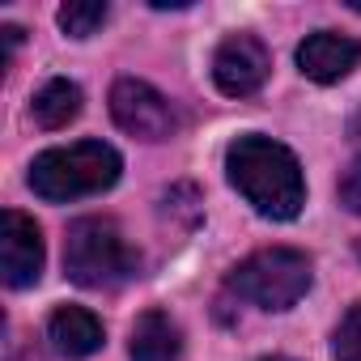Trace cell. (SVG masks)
Masks as SVG:
<instances>
[{
  "instance_id": "3957f363",
  "label": "cell",
  "mask_w": 361,
  "mask_h": 361,
  "mask_svg": "<svg viewBox=\"0 0 361 361\" xmlns=\"http://www.w3.org/2000/svg\"><path fill=\"white\" fill-rule=\"evenodd\" d=\"M64 272L85 289L119 285L136 272V251L111 217H81L68 226L64 238Z\"/></svg>"
},
{
  "instance_id": "ba28073f",
  "label": "cell",
  "mask_w": 361,
  "mask_h": 361,
  "mask_svg": "<svg viewBox=\"0 0 361 361\" xmlns=\"http://www.w3.org/2000/svg\"><path fill=\"white\" fill-rule=\"evenodd\" d=\"M357 64H361V43L348 35H336V30H314L298 47V68L319 85L344 81Z\"/></svg>"
},
{
  "instance_id": "6da1fadb",
  "label": "cell",
  "mask_w": 361,
  "mask_h": 361,
  "mask_svg": "<svg viewBox=\"0 0 361 361\" xmlns=\"http://www.w3.org/2000/svg\"><path fill=\"white\" fill-rule=\"evenodd\" d=\"M226 174L238 196L268 221H293L306 204V183L298 157L272 136H238L226 149Z\"/></svg>"
},
{
  "instance_id": "30bf717a",
  "label": "cell",
  "mask_w": 361,
  "mask_h": 361,
  "mask_svg": "<svg viewBox=\"0 0 361 361\" xmlns=\"http://www.w3.org/2000/svg\"><path fill=\"white\" fill-rule=\"evenodd\" d=\"M128 353H132V361H178V357H183V336H178V323L166 310H145L132 323Z\"/></svg>"
},
{
  "instance_id": "8fae6325",
  "label": "cell",
  "mask_w": 361,
  "mask_h": 361,
  "mask_svg": "<svg viewBox=\"0 0 361 361\" xmlns=\"http://www.w3.org/2000/svg\"><path fill=\"white\" fill-rule=\"evenodd\" d=\"M77 115H81V85H73V81H64V77L47 81V85L35 94V102H30V119H35L39 128H47V132L68 128Z\"/></svg>"
},
{
  "instance_id": "9a60e30c",
  "label": "cell",
  "mask_w": 361,
  "mask_h": 361,
  "mask_svg": "<svg viewBox=\"0 0 361 361\" xmlns=\"http://www.w3.org/2000/svg\"><path fill=\"white\" fill-rule=\"evenodd\" d=\"M264 361H289V357H264Z\"/></svg>"
},
{
  "instance_id": "52a82bcc",
  "label": "cell",
  "mask_w": 361,
  "mask_h": 361,
  "mask_svg": "<svg viewBox=\"0 0 361 361\" xmlns=\"http://www.w3.org/2000/svg\"><path fill=\"white\" fill-rule=\"evenodd\" d=\"M0 268H5L9 289H26L43 276V234L18 209L0 217Z\"/></svg>"
},
{
  "instance_id": "7a4b0ae2",
  "label": "cell",
  "mask_w": 361,
  "mask_h": 361,
  "mask_svg": "<svg viewBox=\"0 0 361 361\" xmlns=\"http://www.w3.org/2000/svg\"><path fill=\"white\" fill-rule=\"evenodd\" d=\"M119 153L102 140H77V145H60L35 157L30 166V188L35 196L64 204V200H81V196H98L106 188L119 183Z\"/></svg>"
},
{
  "instance_id": "8992f818",
  "label": "cell",
  "mask_w": 361,
  "mask_h": 361,
  "mask_svg": "<svg viewBox=\"0 0 361 361\" xmlns=\"http://www.w3.org/2000/svg\"><path fill=\"white\" fill-rule=\"evenodd\" d=\"M268 73H272V56H268L264 39H255V35H247V30L230 35V39L217 47V56H213V81H217V90L230 94V98H251V94H259L264 81H268Z\"/></svg>"
},
{
  "instance_id": "2e32d148",
  "label": "cell",
  "mask_w": 361,
  "mask_h": 361,
  "mask_svg": "<svg viewBox=\"0 0 361 361\" xmlns=\"http://www.w3.org/2000/svg\"><path fill=\"white\" fill-rule=\"evenodd\" d=\"M353 13H361V0H357V5H353Z\"/></svg>"
},
{
  "instance_id": "7c38bea8",
  "label": "cell",
  "mask_w": 361,
  "mask_h": 361,
  "mask_svg": "<svg viewBox=\"0 0 361 361\" xmlns=\"http://www.w3.org/2000/svg\"><path fill=\"white\" fill-rule=\"evenodd\" d=\"M106 13L111 9L102 5V0H68V5L60 9V30L73 35V39H90L94 30H102Z\"/></svg>"
},
{
  "instance_id": "9c48e42d",
  "label": "cell",
  "mask_w": 361,
  "mask_h": 361,
  "mask_svg": "<svg viewBox=\"0 0 361 361\" xmlns=\"http://www.w3.org/2000/svg\"><path fill=\"white\" fill-rule=\"evenodd\" d=\"M47 340L60 357L68 361H81L90 353L102 348V319L85 306H60L51 319H47Z\"/></svg>"
},
{
  "instance_id": "4fadbf2b",
  "label": "cell",
  "mask_w": 361,
  "mask_h": 361,
  "mask_svg": "<svg viewBox=\"0 0 361 361\" xmlns=\"http://www.w3.org/2000/svg\"><path fill=\"white\" fill-rule=\"evenodd\" d=\"M336 361H361V306H353L344 314V323L336 327Z\"/></svg>"
},
{
  "instance_id": "5b68a950",
  "label": "cell",
  "mask_w": 361,
  "mask_h": 361,
  "mask_svg": "<svg viewBox=\"0 0 361 361\" xmlns=\"http://www.w3.org/2000/svg\"><path fill=\"white\" fill-rule=\"evenodd\" d=\"M111 115L136 140H166L178 128V115H174L170 98L157 94L149 81H136V77H119L111 85Z\"/></svg>"
},
{
  "instance_id": "5bb4252c",
  "label": "cell",
  "mask_w": 361,
  "mask_h": 361,
  "mask_svg": "<svg viewBox=\"0 0 361 361\" xmlns=\"http://www.w3.org/2000/svg\"><path fill=\"white\" fill-rule=\"evenodd\" d=\"M340 204L348 209V213H361V157L344 170V178H340Z\"/></svg>"
},
{
  "instance_id": "277c9868",
  "label": "cell",
  "mask_w": 361,
  "mask_h": 361,
  "mask_svg": "<svg viewBox=\"0 0 361 361\" xmlns=\"http://www.w3.org/2000/svg\"><path fill=\"white\" fill-rule=\"evenodd\" d=\"M310 259L293 247H268V251H255L247 255L234 272H230V289L259 306V310H289L306 298L310 289Z\"/></svg>"
}]
</instances>
